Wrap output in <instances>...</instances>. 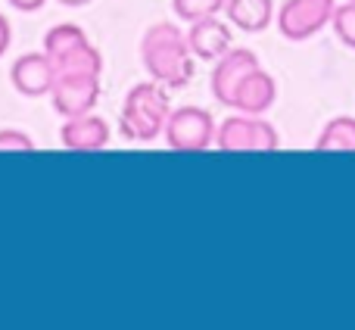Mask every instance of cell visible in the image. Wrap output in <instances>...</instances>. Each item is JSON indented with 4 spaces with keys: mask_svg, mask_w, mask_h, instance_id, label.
<instances>
[{
    "mask_svg": "<svg viewBox=\"0 0 355 330\" xmlns=\"http://www.w3.org/2000/svg\"><path fill=\"white\" fill-rule=\"evenodd\" d=\"M141 60L147 72L153 75V81L172 87V91L187 87L193 78V50L187 44V35L172 22H156L144 31Z\"/></svg>",
    "mask_w": 355,
    "mask_h": 330,
    "instance_id": "obj_1",
    "label": "cell"
},
{
    "mask_svg": "<svg viewBox=\"0 0 355 330\" xmlns=\"http://www.w3.org/2000/svg\"><path fill=\"white\" fill-rule=\"evenodd\" d=\"M168 116H172V103H168L166 85H159V81L135 85L122 106V134L141 144L156 141L166 131Z\"/></svg>",
    "mask_w": 355,
    "mask_h": 330,
    "instance_id": "obj_2",
    "label": "cell"
},
{
    "mask_svg": "<svg viewBox=\"0 0 355 330\" xmlns=\"http://www.w3.org/2000/svg\"><path fill=\"white\" fill-rule=\"evenodd\" d=\"M277 144L281 137H277L275 125L265 122L262 116H250V112L227 116L215 128V147L225 153H271L277 150Z\"/></svg>",
    "mask_w": 355,
    "mask_h": 330,
    "instance_id": "obj_3",
    "label": "cell"
},
{
    "mask_svg": "<svg viewBox=\"0 0 355 330\" xmlns=\"http://www.w3.org/2000/svg\"><path fill=\"white\" fill-rule=\"evenodd\" d=\"M215 119L209 110L202 106H181V110H172L166 122V144L178 153H200V150H209L215 144Z\"/></svg>",
    "mask_w": 355,
    "mask_h": 330,
    "instance_id": "obj_4",
    "label": "cell"
},
{
    "mask_svg": "<svg viewBox=\"0 0 355 330\" xmlns=\"http://www.w3.org/2000/svg\"><path fill=\"white\" fill-rule=\"evenodd\" d=\"M337 0H284L277 10V31L287 41H309L331 25Z\"/></svg>",
    "mask_w": 355,
    "mask_h": 330,
    "instance_id": "obj_5",
    "label": "cell"
},
{
    "mask_svg": "<svg viewBox=\"0 0 355 330\" xmlns=\"http://www.w3.org/2000/svg\"><path fill=\"white\" fill-rule=\"evenodd\" d=\"M50 97L62 119L94 112L100 100V72H56Z\"/></svg>",
    "mask_w": 355,
    "mask_h": 330,
    "instance_id": "obj_6",
    "label": "cell"
},
{
    "mask_svg": "<svg viewBox=\"0 0 355 330\" xmlns=\"http://www.w3.org/2000/svg\"><path fill=\"white\" fill-rule=\"evenodd\" d=\"M259 69V56L246 47H231L225 56L215 60V69H212V97L218 100L221 106H234V94H237V85L246 78V75Z\"/></svg>",
    "mask_w": 355,
    "mask_h": 330,
    "instance_id": "obj_7",
    "label": "cell"
},
{
    "mask_svg": "<svg viewBox=\"0 0 355 330\" xmlns=\"http://www.w3.org/2000/svg\"><path fill=\"white\" fill-rule=\"evenodd\" d=\"M53 62H50V56L44 53H25L19 56L16 62H12L10 69V81L12 87H16L19 94H25V97H44V94H50V87H53Z\"/></svg>",
    "mask_w": 355,
    "mask_h": 330,
    "instance_id": "obj_8",
    "label": "cell"
},
{
    "mask_svg": "<svg viewBox=\"0 0 355 330\" xmlns=\"http://www.w3.org/2000/svg\"><path fill=\"white\" fill-rule=\"evenodd\" d=\"M187 44L193 50L196 60H218L231 50L234 44V35H231V25L221 22L218 16H206V19H196L190 22V31H187Z\"/></svg>",
    "mask_w": 355,
    "mask_h": 330,
    "instance_id": "obj_9",
    "label": "cell"
},
{
    "mask_svg": "<svg viewBox=\"0 0 355 330\" xmlns=\"http://www.w3.org/2000/svg\"><path fill=\"white\" fill-rule=\"evenodd\" d=\"M60 141L62 147L75 150V153H94V150H103L110 144V125H106V119L94 116V112L72 116L62 125Z\"/></svg>",
    "mask_w": 355,
    "mask_h": 330,
    "instance_id": "obj_10",
    "label": "cell"
},
{
    "mask_svg": "<svg viewBox=\"0 0 355 330\" xmlns=\"http://www.w3.org/2000/svg\"><path fill=\"white\" fill-rule=\"evenodd\" d=\"M275 100H277V81L271 78L262 66H259L237 85V94H234L231 110L250 112V116H265V112L275 106Z\"/></svg>",
    "mask_w": 355,
    "mask_h": 330,
    "instance_id": "obj_11",
    "label": "cell"
},
{
    "mask_svg": "<svg viewBox=\"0 0 355 330\" xmlns=\"http://www.w3.org/2000/svg\"><path fill=\"white\" fill-rule=\"evenodd\" d=\"M225 16L231 25H237L240 31L259 35L271 25V19L277 16L271 0H227L225 3Z\"/></svg>",
    "mask_w": 355,
    "mask_h": 330,
    "instance_id": "obj_12",
    "label": "cell"
},
{
    "mask_svg": "<svg viewBox=\"0 0 355 330\" xmlns=\"http://www.w3.org/2000/svg\"><path fill=\"white\" fill-rule=\"evenodd\" d=\"M318 153H355V116H334L315 141Z\"/></svg>",
    "mask_w": 355,
    "mask_h": 330,
    "instance_id": "obj_13",
    "label": "cell"
},
{
    "mask_svg": "<svg viewBox=\"0 0 355 330\" xmlns=\"http://www.w3.org/2000/svg\"><path fill=\"white\" fill-rule=\"evenodd\" d=\"M50 62H53V72H103V56L91 41L62 56H53Z\"/></svg>",
    "mask_w": 355,
    "mask_h": 330,
    "instance_id": "obj_14",
    "label": "cell"
},
{
    "mask_svg": "<svg viewBox=\"0 0 355 330\" xmlns=\"http://www.w3.org/2000/svg\"><path fill=\"white\" fill-rule=\"evenodd\" d=\"M81 44H87L85 28H78V25H72V22H62V25H53V28L44 35V53L53 60V56L69 53V50L81 47Z\"/></svg>",
    "mask_w": 355,
    "mask_h": 330,
    "instance_id": "obj_15",
    "label": "cell"
},
{
    "mask_svg": "<svg viewBox=\"0 0 355 330\" xmlns=\"http://www.w3.org/2000/svg\"><path fill=\"white\" fill-rule=\"evenodd\" d=\"M227 0H172L175 6V16L184 19V22H196V19H206V16H218L225 10Z\"/></svg>",
    "mask_w": 355,
    "mask_h": 330,
    "instance_id": "obj_16",
    "label": "cell"
},
{
    "mask_svg": "<svg viewBox=\"0 0 355 330\" xmlns=\"http://www.w3.org/2000/svg\"><path fill=\"white\" fill-rule=\"evenodd\" d=\"M331 25H334L340 41H343L349 50H355V0L337 3V10H334V16H331Z\"/></svg>",
    "mask_w": 355,
    "mask_h": 330,
    "instance_id": "obj_17",
    "label": "cell"
},
{
    "mask_svg": "<svg viewBox=\"0 0 355 330\" xmlns=\"http://www.w3.org/2000/svg\"><path fill=\"white\" fill-rule=\"evenodd\" d=\"M35 150V141L28 134L16 128H3L0 131V153H31Z\"/></svg>",
    "mask_w": 355,
    "mask_h": 330,
    "instance_id": "obj_18",
    "label": "cell"
},
{
    "mask_svg": "<svg viewBox=\"0 0 355 330\" xmlns=\"http://www.w3.org/2000/svg\"><path fill=\"white\" fill-rule=\"evenodd\" d=\"M10 41H12V31H10V22H6V16H0V56L10 50Z\"/></svg>",
    "mask_w": 355,
    "mask_h": 330,
    "instance_id": "obj_19",
    "label": "cell"
},
{
    "mask_svg": "<svg viewBox=\"0 0 355 330\" xmlns=\"http://www.w3.org/2000/svg\"><path fill=\"white\" fill-rule=\"evenodd\" d=\"M12 6H16L19 12H35V10H41L44 3H47V0H10Z\"/></svg>",
    "mask_w": 355,
    "mask_h": 330,
    "instance_id": "obj_20",
    "label": "cell"
},
{
    "mask_svg": "<svg viewBox=\"0 0 355 330\" xmlns=\"http://www.w3.org/2000/svg\"><path fill=\"white\" fill-rule=\"evenodd\" d=\"M62 6H85V3H91V0H60Z\"/></svg>",
    "mask_w": 355,
    "mask_h": 330,
    "instance_id": "obj_21",
    "label": "cell"
}]
</instances>
